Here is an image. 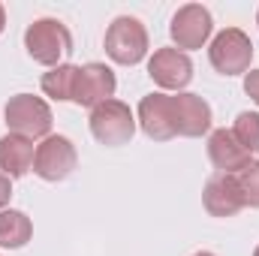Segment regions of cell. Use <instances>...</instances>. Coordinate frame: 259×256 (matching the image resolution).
<instances>
[{"instance_id":"1","label":"cell","mask_w":259,"mask_h":256,"mask_svg":"<svg viewBox=\"0 0 259 256\" xmlns=\"http://www.w3.org/2000/svg\"><path fill=\"white\" fill-rule=\"evenodd\" d=\"M24 49L36 64L55 69L72 55V33L58 18H36L24 30Z\"/></svg>"},{"instance_id":"2","label":"cell","mask_w":259,"mask_h":256,"mask_svg":"<svg viewBox=\"0 0 259 256\" xmlns=\"http://www.w3.org/2000/svg\"><path fill=\"white\" fill-rule=\"evenodd\" d=\"M3 118H6V127L15 136H24V139H49L52 124H55V115L49 109L46 100L33 97V94H15L9 97L6 109H3Z\"/></svg>"},{"instance_id":"3","label":"cell","mask_w":259,"mask_h":256,"mask_svg":"<svg viewBox=\"0 0 259 256\" xmlns=\"http://www.w3.org/2000/svg\"><path fill=\"white\" fill-rule=\"evenodd\" d=\"M106 55L121 66H136L148 55V30L139 18L118 15L106 30Z\"/></svg>"},{"instance_id":"4","label":"cell","mask_w":259,"mask_h":256,"mask_svg":"<svg viewBox=\"0 0 259 256\" xmlns=\"http://www.w3.org/2000/svg\"><path fill=\"white\" fill-rule=\"evenodd\" d=\"M208 58H211V66L220 75H241V72H250L253 42L241 27H226L211 39Z\"/></svg>"},{"instance_id":"5","label":"cell","mask_w":259,"mask_h":256,"mask_svg":"<svg viewBox=\"0 0 259 256\" xmlns=\"http://www.w3.org/2000/svg\"><path fill=\"white\" fill-rule=\"evenodd\" d=\"M91 133L100 145H109V148L127 145L136 133V115L130 112L127 103L106 100L97 109H91Z\"/></svg>"},{"instance_id":"6","label":"cell","mask_w":259,"mask_h":256,"mask_svg":"<svg viewBox=\"0 0 259 256\" xmlns=\"http://www.w3.org/2000/svg\"><path fill=\"white\" fill-rule=\"evenodd\" d=\"M211 30H214V18H211V12L202 3H184L172 15V24H169L172 42L184 55L193 52V49H202L211 39Z\"/></svg>"},{"instance_id":"7","label":"cell","mask_w":259,"mask_h":256,"mask_svg":"<svg viewBox=\"0 0 259 256\" xmlns=\"http://www.w3.org/2000/svg\"><path fill=\"white\" fill-rule=\"evenodd\" d=\"M78 163V154H75V145L66 139V136H49L36 145V157H33V172L42 178V181H64L72 175Z\"/></svg>"},{"instance_id":"8","label":"cell","mask_w":259,"mask_h":256,"mask_svg":"<svg viewBox=\"0 0 259 256\" xmlns=\"http://www.w3.org/2000/svg\"><path fill=\"white\" fill-rule=\"evenodd\" d=\"M115 88H118V78H115L112 66L97 64V61L84 64V66H78V75H75L72 103L84 106V109H97L100 103L115 97Z\"/></svg>"},{"instance_id":"9","label":"cell","mask_w":259,"mask_h":256,"mask_svg":"<svg viewBox=\"0 0 259 256\" xmlns=\"http://www.w3.org/2000/svg\"><path fill=\"white\" fill-rule=\"evenodd\" d=\"M139 127L154 142H169L178 136V121H175V106L169 94H148L139 103Z\"/></svg>"},{"instance_id":"10","label":"cell","mask_w":259,"mask_h":256,"mask_svg":"<svg viewBox=\"0 0 259 256\" xmlns=\"http://www.w3.org/2000/svg\"><path fill=\"white\" fill-rule=\"evenodd\" d=\"M148 75L163 91H184L193 78V61L178 49H157L148 61Z\"/></svg>"},{"instance_id":"11","label":"cell","mask_w":259,"mask_h":256,"mask_svg":"<svg viewBox=\"0 0 259 256\" xmlns=\"http://www.w3.org/2000/svg\"><path fill=\"white\" fill-rule=\"evenodd\" d=\"M202 205L211 217H235L241 208H244V196L238 187V178L235 175H211L205 181V190H202Z\"/></svg>"},{"instance_id":"12","label":"cell","mask_w":259,"mask_h":256,"mask_svg":"<svg viewBox=\"0 0 259 256\" xmlns=\"http://www.w3.org/2000/svg\"><path fill=\"white\" fill-rule=\"evenodd\" d=\"M208 157H211V163H214V169L217 172H223V175H238V172H244L253 160H250V154L238 145V139L232 136V130H214L211 136H208Z\"/></svg>"},{"instance_id":"13","label":"cell","mask_w":259,"mask_h":256,"mask_svg":"<svg viewBox=\"0 0 259 256\" xmlns=\"http://www.w3.org/2000/svg\"><path fill=\"white\" fill-rule=\"evenodd\" d=\"M172 106H175V121H178V136H187V139H196V136H205L211 130V106L199 97V94H175L172 97Z\"/></svg>"},{"instance_id":"14","label":"cell","mask_w":259,"mask_h":256,"mask_svg":"<svg viewBox=\"0 0 259 256\" xmlns=\"http://www.w3.org/2000/svg\"><path fill=\"white\" fill-rule=\"evenodd\" d=\"M33 157H36V145L33 139L6 133L0 139V172L6 178H21L33 169Z\"/></svg>"},{"instance_id":"15","label":"cell","mask_w":259,"mask_h":256,"mask_svg":"<svg viewBox=\"0 0 259 256\" xmlns=\"http://www.w3.org/2000/svg\"><path fill=\"white\" fill-rule=\"evenodd\" d=\"M30 235H33V223L24 211H15V208L0 211V247L18 250L30 241Z\"/></svg>"},{"instance_id":"16","label":"cell","mask_w":259,"mask_h":256,"mask_svg":"<svg viewBox=\"0 0 259 256\" xmlns=\"http://www.w3.org/2000/svg\"><path fill=\"white\" fill-rule=\"evenodd\" d=\"M75 75H78V66L72 64H61L55 66V69H49L46 75H42V91H46V97H52V100H58V103H72V88H75Z\"/></svg>"},{"instance_id":"17","label":"cell","mask_w":259,"mask_h":256,"mask_svg":"<svg viewBox=\"0 0 259 256\" xmlns=\"http://www.w3.org/2000/svg\"><path fill=\"white\" fill-rule=\"evenodd\" d=\"M232 136L238 139V145H241L250 157L259 154V112H241V115L235 118Z\"/></svg>"},{"instance_id":"18","label":"cell","mask_w":259,"mask_h":256,"mask_svg":"<svg viewBox=\"0 0 259 256\" xmlns=\"http://www.w3.org/2000/svg\"><path fill=\"white\" fill-rule=\"evenodd\" d=\"M238 178V187H241V196H244V205L250 208H259V160H253L244 172L235 175Z\"/></svg>"},{"instance_id":"19","label":"cell","mask_w":259,"mask_h":256,"mask_svg":"<svg viewBox=\"0 0 259 256\" xmlns=\"http://www.w3.org/2000/svg\"><path fill=\"white\" fill-rule=\"evenodd\" d=\"M244 94H247V97L259 106V69L244 72Z\"/></svg>"},{"instance_id":"20","label":"cell","mask_w":259,"mask_h":256,"mask_svg":"<svg viewBox=\"0 0 259 256\" xmlns=\"http://www.w3.org/2000/svg\"><path fill=\"white\" fill-rule=\"evenodd\" d=\"M9 199H12V178H6V175L0 172V211L9 205Z\"/></svg>"},{"instance_id":"21","label":"cell","mask_w":259,"mask_h":256,"mask_svg":"<svg viewBox=\"0 0 259 256\" xmlns=\"http://www.w3.org/2000/svg\"><path fill=\"white\" fill-rule=\"evenodd\" d=\"M3 27H6V9H3V3H0V33H3Z\"/></svg>"},{"instance_id":"22","label":"cell","mask_w":259,"mask_h":256,"mask_svg":"<svg viewBox=\"0 0 259 256\" xmlns=\"http://www.w3.org/2000/svg\"><path fill=\"white\" fill-rule=\"evenodd\" d=\"M193 256H214V253H208V250H199V253H193Z\"/></svg>"},{"instance_id":"23","label":"cell","mask_w":259,"mask_h":256,"mask_svg":"<svg viewBox=\"0 0 259 256\" xmlns=\"http://www.w3.org/2000/svg\"><path fill=\"white\" fill-rule=\"evenodd\" d=\"M253 256H259V247H256V250H253Z\"/></svg>"},{"instance_id":"24","label":"cell","mask_w":259,"mask_h":256,"mask_svg":"<svg viewBox=\"0 0 259 256\" xmlns=\"http://www.w3.org/2000/svg\"><path fill=\"white\" fill-rule=\"evenodd\" d=\"M256 21H259V15H256Z\"/></svg>"}]
</instances>
